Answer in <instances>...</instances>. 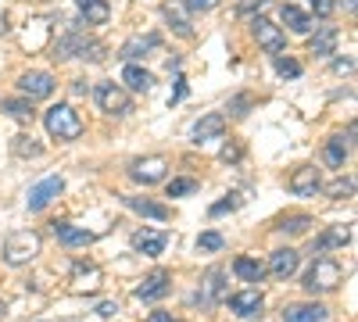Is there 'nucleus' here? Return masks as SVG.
<instances>
[{
	"label": "nucleus",
	"mask_w": 358,
	"mask_h": 322,
	"mask_svg": "<svg viewBox=\"0 0 358 322\" xmlns=\"http://www.w3.org/2000/svg\"><path fill=\"white\" fill-rule=\"evenodd\" d=\"M162 47V36L158 33H147V36H133V40H126L122 43V50H118V57H126V61L133 65L136 57H147L151 50H158Z\"/></svg>",
	"instance_id": "19"
},
{
	"label": "nucleus",
	"mask_w": 358,
	"mask_h": 322,
	"mask_svg": "<svg viewBox=\"0 0 358 322\" xmlns=\"http://www.w3.org/2000/svg\"><path fill=\"white\" fill-rule=\"evenodd\" d=\"M233 272H236V279H244V283H262L265 279V265L258 258H251V254H241L233 261Z\"/></svg>",
	"instance_id": "24"
},
{
	"label": "nucleus",
	"mask_w": 358,
	"mask_h": 322,
	"mask_svg": "<svg viewBox=\"0 0 358 322\" xmlns=\"http://www.w3.org/2000/svg\"><path fill=\"white\" fill-rule=\"evenodd\" d=\"M72 94H76V97H86V79H76V86H72Z\"/></svg>",
	"instance_id": "47"
},
{
	"label": "nucleus",
	"mask_w": 358,
	"mask_h": 322,
	"mask_svg": "<svg viewBox=\"0 0 358 322\" xmlns=\"http://www.w3.org/2000/svg\"><path fill=\"white\" fill-rule=\"evenodd\" d=\"M94 97H97V104H101L104 115H129V111H133L129 94H126L118 82H111V79H104V82L94 86Z\"/></svg>",
	"instance_id": "4"
},
{
	"label": "nucleus",
	"mask_w": 358,
	"mask_h": 322,
	"mask_svg": "<svg viewBox=\"0 0 358 322\" xmlns=\"http://www.w3.org/2000/svg\"><path fill=\"white\" fill-rule=\"evenodd\" d=\"M251 108H255V97H251V94H236V97L229 101V115H236V119H244Z\"/></svg>",
	"instance_id": "38"
},
{
	"label": "nucleus",
	"mask_w": 358,
	"mask_h": 322,
	"mask_svg": "<svg viewBox=\"0 0 358 322\" xmlns=\"http://www.w3.org/2000/svg\"><path fill=\"white\" fill-rule=\"evenodd\" d=\"M312 8H315V15H319V18H326V15H334L337 0H312Z\"/></svg>",
	"instance_id": "42"
},
{
	"label": "nucleus",
	"mask_w": 358,
	"mask_h": 322,
	"mask_svg": "<svg viewBox=\"0 0 358 322\" xmlns=\"http://www.w3.org/2000/svg\"><path fill=\"white\" fill-rule=\"evenodd\" d=\"M0 108H4V111L11 115V119H18V122H33V119H36V108H33V101H25V97H8Z\"/></svg>",
	"instance_id": "28"
},
{
	"label": "nucleus",
	"mask_w": 358,
	"mask_h": 322,
	"mask_svg": "<svg viewBox=\"0 0 358 322\" xmlns=\"http://www.w3.org/2000/svg\"><path fill=\"white\" fill-rule=\"evenodd\" d=\"M351 237H355V229L348 226V222H337V226H326L319 237L312 240V251L315 254H326V251H341V247H348L351 244Z\"/></svg>",
	"instance_id": "11"
},
{
	"label": "nucleus",
	"mask_w": 358,
	"mask_h": 322,
	"mask_svg": "<svg viewBox=\"0 0 358 322\" xmlns=\"http://www.w3.org/2000/svg\"><path fill=\"white\" fill-rule=\"evenodd\" d=\"M79 57H83V61H101V57H104V43H90Z\"/></svg>",
	"instance_id": "41"
},
{
	"label": "nucleus",
	"mask_w": 358,
	"mask_h": 322,
	"mask_svg": "<svg viewBox=\"0 0 358 322\" xmlns=\"http://www.w3.org/2000/svg\"><path fill=\"white\" fill-rule=\"evenodd\" d=\"M219 158H222V161H241V158H244V147H241L236 140H229V143H222Z\"/></svg>",
	"instance_id": "39"
},
{
	"label": "nucleus",
	"mask_w": 358,
	"mask_h": 322,
	"mask_svg": "<svg viewBox=\"0 0 358 322\" xmlns=\"http://www.w3.org/2000/svg\"><path fill=\"white\" fill-rule=\"evenodd\" d=\"M4 312H8V308H4V301H0V315H4Z\"/></svg>",
	"instance_id": "51"
},
{
	"label": "nucleus",
	"mask_w": 358,
	"mask_h": 322,
	"mask_svg": "<svg viewBox=\"0 0 358 322\" xmlns=\"http://www.w3.org/2000/svg\"><path fill=\"white\" fill-rule=\"evenodd\" d=\"M54 237L62 240L65 247H90L97 237L90 229H79V226H72V222H54Z\"/></svg>",
	"instance_id": "21"
},
{
	"label": "nucleus",
	"mask_w": 358,
	"mask_h": 322,
	"mask_svg": "<svg viewBox=\"0 0 358 322\" xmlns=\"http://www.w3.org/2000/svg\"><path fill=\"white\" fill-rule=\"evenodd\" d=\"M90 43H94V40H90V33H86L83 22H79V25H72L69 33L54 43V54H50V57H54V61H69V57H79Z\"/></svg>",
	"instance_id": "7"
},
{
	"label": "nucleus",
	"mask_w": 358,
	"mask_h": 322,
	"mask_svg": "<svg viewBox=\"0 0 358 322\" xmlns=\"http://www.w3.org/2000/svg\"><path fill=\"white\" fill-rule=\"evenodd\" d=\"M8 33V18H0V36H4Z\"/></svg>",
	"instance_id": "49"
},
{
	"label": "nucleus",
	"mask_w": 358,
	"mask_h": 322,
	"mask_svg": "<svg viewBox=\"0 0 358 322\" xmlns=\"http://www.w3.org/2000/svg\"><path fill=\"white\" fill-rule=\"evenodd\" d=\"M241 204H244V197H241V193H226V200L212 204V219H219V215H226V212H236Z\"/></svg>",
	"instance_id": "36"
},
{
	"label": "nucleus",
	"mask_w": 358,
	"mask_h": 322,
	"mask_svg": "<svg viewBox=\"0 0 358 322\" xmlns=\"http://www.w3.org/2000/svg\"><path fill=\"white\" fill-rule=\"evenodd\" d=\"M334 72H337V75H351V72H355V57H337Z\"/></svg>",
	"instance_id": "43"
},
{
	"label": "nucleus",
	"mask_w": 358,
	"mask_h": 322,
	"mask_svg": "<svg viewBox=\"0 0 358 322\" xmlns=\"http://www.w3.org/2000/svg\"><path fill=\"white\" fill-rule=\"evenodd\" d=\"M165 172H169V161L162 154H147V158H136L129 165V180L140 183V186H155L165 180Z\"/></svg>",
	"instance_id": "5"
},
{
	"label": "nucleus",
	"mask_w": 358,
	"mask_h": 322,
	"mask_svg": "<svg viewBox=\"0 0 358 322\" xmlns=\"http://www.w3.org/2000/svg\"><path fill=\"white\" fill-rule=\"evenodd\" d=\"M40 254V233H33V229H18V233H11V237L4 240V261L8 265H29Z\"/></svg>",
	"instance_id": "2"
},
{
	"label": "nucleus",
	"mask_w": 358,
	"mask_h": 322,
	"mask_svg": "<svg viewBox=\"0 0 358 322\" xmlns=\"http://www.w3.org/2000/svg\"><path fill=\"white\" fill-rule=\"evenodd\" d=\"M122 82L129 86L133 94H151V90H155V75L147 72V68H140V65H126Z\"/></svg>",
	"instance_id": "25"
},
{
	"label": "nucleus",
	"mask_w": 358,
	"mask_h": 322,
	"mask_svg": "<svg viewBox=\"0 0 358 322\" xmlns=\"http://www.w3.org/2000/svg\"><path fill=\"white\" fill-rule=\"evenodd\" d=\"M76 8H79L86 25H104L111 18V4H108V0H76Z\"/></svg>",
	"instance_id": "22"
},
{
	"label": "nucleus",
	"mask_w": 358,
	"mask_h": 322,
	"mask_svg": "<svg viewBox=\"0 0 358 322\" xmlns=\"http://www.w3.org/2000/svg\"><path fill=\"white\" fill-rule=\"evenodd\" d=\"M165 247H169V237L158 229H136L133 233V251L143 254V258H158Z\"/></svg>",
	"instance_id": "16"
},
{
	"label": "nucleus",
	"mask_w": 358,
	"mask_h": 322,
	"mask_svg": "<svg viewBox=\"0 0 358 322\" xmlns=\"http://www.w3.org/2000/svg\"><path fill=\"white\" fill-rule=\"evenodd\" d=\"M344 8H348V11H355V0H344Z\"/></svg>",
	"instance_id": "50"
},
{
	"label": "nucleus",
	"mask_w": 358,
	"mask_h": 322,
	"mask_svg": "<svg viewBox=\"0 0 358 322\" xmlns=\"http://www.w3.org/2000/svg\"><path fill=\"white\" fill-rule=\"evenodd\" d=\"M183 97H187V79H183V75H176V94H172V101H169V104H179Z\"/></svg>",
	"instance_id": "44"
},
{
	"label": "nucleus",
	"mask_w": 358,
	"mask_h": 322,
	"mask_svg": "<svg viewBox=\"0 0 358 322\" xmlns=\"http://www.w3.org/2000/svg\"><path fill=\"white\" fill-rule=\"evenodd\" d=\"M43 126H47V133L54 136V140H79L83 136V119H79V111L72 108V104H54V108H47V115H43Z\"/></svg>",
	"instance_id": "1"
},
{
	"label": "nucleus",
	"mask_w": 358,
	"mask_h": 322,
	"mask_svg": "<svg viewBox=\"0 0 358 322\" xmlns=\"http://www.w3.org/2000/svg\"><path fill=\"white\" fill-rule=\"evenodd\" d=\"M226 301H229V312L236 319H255L262 312V305H265L262 290H236V294H229Z\"/></svg>",
	"instance_id": "13"
},
{
	"label": "nucleus",
	"mask_w": 358,
	"mask_h": 322,
	"mask_svg": "<svg viewBox=\"0 0 358 322\" xmlns=\"http://www.w3.org/2000/svg\"><path fill=\"white\" fill-rule=\"evenodd\" d=\"M337 40H341L337 25H319L308 47H312V54H315V57H326V54H334V50H337Z\"/></svg>",
	"instance_id": "23"
},
{
	"label": "nucleus",
	"mask_w": 358,
	"mask_h": 322,
	"mask_svg": "<svg viewBox=\"0 0 358 322\" xmlns=\"http://www.w3.org/2000/svg\"><path fill=\"white\" fill-rule=\"evenodd\" d=\"M62 190H65V180H62V175H47L43 183H36L33 190H29L25 208H29V212H43L54 197H62Z\"/></svg>",
	"instance_id": "10"
},
{
	"label": "nucleus",
	"mask_w": 358,
	"mask_h": 322,
	"mask_svg": "<svg viewBox=\"0 0 358 322\" xmlns=\"http://www.w3.org/2000/svg\"><path fill=\"white\" fill-rule=\"evenodd\" d=\"M172 290V272H165V269H155L151 276H147L136 290H133V298L136 301H162L165 294Z\"/></svg>",
	"instance_id": "12"
},
{
	"label": "nucleus",
	"mask_w": 358,
	"mask_h": 322,
	"mask_svg": "<svg viewBox=\"0 0 358 322\" xmlns=\"http://www.w3.org/2000/svg\"><path fill=\"white\" fill-rule=\"evenodd\" d=\"M115 312H118V305H115V301H101V305H97V315H101V319H111Z\"/></svg>",
	"instance_id": "45"
},
{
	"label": "nucleus",
	"mask_w": 358,
	"mask_h": 322,
	"mask_svg": "<svg viewBox=\"0 0 358 322\" xmlns=\"http://www.w3.org/2000/svg\"><path fill=\"white\" fill-rule=\"evenodd\" d=\"M15 154H22V158H40L43 147H40V143H33V136H15Z\"/></svg>",
	"instance_id": "34"
},
{
	"label": "nucleus",
	"mask_w": 358,
	"mask_h": 322,
	"mask_svg": "<svg viewBox=\"0 0 358 322\" xmlns=\"http://www.w3.org/2000/svg\"><path fill=\"white\" fill-rule=\"evenodd\" d=\"M251 33H255L258 47H265L273 57L287 47V33H283V29H280L276 22H268V18H255V22H251Z\"/></svg>",
	"instance_id": "9"
},
{
	"label": "nucleus",
	"mask_w": 358,
	"mask_h": 322,
	"mask_svg": "<svg viewBox=\"0 0 358 322\" xmlns=\"http://www.w3.org/2000/svg\"><path fill=\"white\" fill-rule=\"evenodd\" d=\"M276 72H280L283 79H297V75H301V61H294V57L276 54Z\"/></svg>",
	"instance_id": "35"
},
{
	"label": "nucleus",
	"mask_w": 358,
	"mask_h": 322,
	"mask_svg": "<svg viewBox=\"0 0 358 322\" xmlns=\"http://www.w3.org/2000/svg\"><path fill=\"white\" fill-rule=\"evenodd\" d=\"M287 186H290L294 197H315V193L322 190V175H319L315 165H297V168L290 172Z\"/></svg>",
	"instance_id": "8"
},
{
	"label": "nucleus",
	"mask_w": 358,
	"mask_h": 322,
	"mask_svg": "<svg viewBox=\"0 0 358 322\" xmlns=\"http://www.w3.org/2000/svg\"><path fill=\"white\" fill-rule=\"evenodd\" d=\"M348 154H351V147L344 143V136H330V140H326V147H322V161L330 165V168H344Z\"/></svg>",
	"instance_id": "27"
},
{
	"label": "nucleus",
	"mask_w": 358,
	"mask_h": 322,
	"mask_svg": "<svg viewBox=\"0 0 358 322\" xmlns=\"http://www.w3.org/2000/svg\"><path fill=\"white\" fill-rule=\"evenodd\" d=\"M122 204H126L129 212H136V215H143V219H155V222H169V219H172L169 204H158V200H151V197H122Z\"/></svg>",
	"instance_id": "17"
},
{
	"label": "nucleus",
	"mask_w": 358,
	"mask_h": 322,
	"mask_svg": "<svg viewBox=\"0 0 358 322\" xmlns=\"http://www.w3.org/2000/svg\"><path fill=\"white\" fill-rule=\"evenodd\" d=\"M222 247H226V240H222V233H215V229H208V233H201V237H197V251L215 254V251H222Z\"/></svg>",
	"instance_id": "33"
},
{
	"label": "nucleus",
	"mask_w": 358,
	"mask_h": 322,
	"mask_svg": "<svg viewBox=\"0 0 358 322\" xmlns=\"http://www.w3.org/2000/svg\"><path fill=\"white\" fill-rule=\"evenodd\" d=\"M229 298V290H226V269L222 265H212L204 272V279H201V301H208V305H215V301H226Z\"/></svg>",
	"instance_id": "14"
},
{
	"label": "nucleus",
	"mask_w": 358,
	"mask_h": 322,
	"mask_svg": "<svg viewBox=\"0 0 358 322\" xmlns=\"http://www.w3.org/2000/svg\"><path fill=\"white\" fill-rule=\"evenodd\" d=\"M322 190H326L330 200H348V197H355V175H337V180L330 186H322Z\"/></svg>",
	"instance_id": "30"
},
{
	"label": "nucleus",
	"mask_w": 358,
	"mask_h": 322,
	"mask_svg": "<svg viewBox=\"0 0 358 322\" xmlns=\"http://www.w3.org/2000/svg\"><path fill=\"white\" fill-rule=\"evenodd\" d=\"M283 322H326V305H319V301L287 305L283 308Z\"/></svg>",
	"instance_id": "20"
},
{
	"label": "nucleus",
	"mask_w": 358,
	"mask_h": 322,
	"mask_svg": "<svg viewBox=\"0 0 358 322\" xmlns=\"http://www.w3.org/2000/svg\"><path fill=\"white\" fill-rule=\"evenodd\" d=\"M54 86H57V79L50 72H22L18 75V90L25 101H47L54 94Z\"/></svg>",
	"instance_id": "6"
},
{
	"label": "nucleus",
	"mask_w": 358,
	"mask_h": 322,
	"mask_svg": "<svg viewBox=\"0 0 358 322\" xmlns=\"http://www.w3.org/2000/svg\"><path fill=\"white\" fill-rule=\"evenodd\" d=\"M341 265L334 258H326V254H319L315 258V265L305 272V290L308 294H326V290H337V283H341Z\"/></svg>",
	"instance_id": "3"
},
{
	"label": "nucleus",
	"mask_w": 358,
	"mask_h": 322,
	"mask_svg": "<svg viewBox=\"0 0 358 322\" xmlns=\"http://www.w3.org/2000/svg\"><path fill=\"white\" fill-rule=\"evenodd\" d=\"M194 190H197V180H169V186H165L169 197H187Z\"/></svg>",
	"instance_id": "37"
},
{
	"label": "nucleus",
	"mask_w": 358,
	"mask_h": 322,
	"mask_svg": "<svg viewBox=\"0 0 358 322\" xmlns=\"http://www.w3.org/2000/svg\"><path fill=\"white\" fill-rule=\"evenodd\" d=\"M283 22L290 25V33H301V36H308L315 29V18L301 8H294V4H283Z\"/></svg>",
	"instance_id": "26"
},
{
	"label": "nucleus",
	"mask_w": 358,
	"mask_h": 322,
	"mask_svg": "<svg viewBox=\"0 0 358 322\" xmlns=\"http://www.w3.org/2000/svg\"><path fill=\"white\" fill-rule=\"evenodd\" d=\"M72 279H76L79 290H94V286H101V269L97 265H76Z\"/></svg>",
	"instance_id": "31"
},
{
	"label": "nucleus",
	"mask_w": 358,
	"mask_h": 322,
	"mask_svg": "<svg viewBox=\"0 0 358 322\" xmlns=\"http://www.w3.org/2000/svg\"><path fill=\"white\" fill-rule=\"evenodd\" d=\"M308 226H312V215L294 212V215H283V219L276 222V233H290V237H297V233H305Z\"/></svg>",
	"instance_id": "29"
},
{
	"label": "nucleus",
	"mask_w": 358,
	"mask_h": 322,
	"mask_svg": "<svg viewBox=\"0 0 358 322\" xmlns=\"http://www.w3.org/2000/svg\"><path fill=\"white\" fill-rule=\"evenodd\" d=\"M226 133V115L222 111H208L197 119L194 126V143H208V140H219Z\"/></svg>",
	"instance_id": "18"
},
{
	"label": "nucleus",
	"mask_w": 358,
	"mask_h": 322,
	"mask_svg": "<svg viewBox=\"0 0 358 322\" xmlns=\"http://www.w3.org/2000/svg\"><path fill=\"white\" fill-rule=\"evenodd\" d=\"M165 18H169V25H172L176 33L183 36V40H190V36H194V25H190V18H187L183 11H179V8H172V4H169V8H165Z\"/></svg>",
	"instance_id": "32"
},
{
	"label": "nucleus",
	"mask_w": 358,
	"mask_h": 322,
	"mask_svg": "<svg viewBox=\"0 0 358 322\" xmlns=\"http://www.w3.org/2000/svg\"><path fill=\"white\" fill-rule=\"evenodd\" d=\"M268 4V0H258V8H265ZM255 8V0H244V4H241V11H251Z\"/></svg>",
	"instance_id": "48"
},
{
	"label": "nucleus",
	"mask_w": 358,
	"mask_h": 322,
	"mask_svg": "<svg viewBox=\"0 0 358 322\" xmlns=\"http://www.w3.org/2000/svg\"><path fill=\"white\" fill-rule=\"evenodd\" d=\"M183 8H190V11H215L219 0H183Z\"/></svg>",
	"instance_id": "40"
},
{
	"label": "nucleus",
	"mask_w": 358,
	"mask_h": 322,
	"mask_svg": "<svg viewBox=\"0 0 358 322\" xmlns=\"http://www.w3.org/2000/svg\"><path fill=\"white\" fill-rule=\"evenodd\" d=\"M297 265H301V254H297L294 247H280V251L268 254L265 272H273L276 279H290V276L297 272Z\"/></svg>",
	"instance_id": "15"
},
{
	"label": "nucleus",
	"mask_w": 358,
	"mask_h": 322,
	"mask_svg": "<svg viewBox=\"0 0 358 322\" xmlns=\"http://www.w3.org/2000/svg\"><path fill=\"white\" fill-rule=\"evenodd\" d=\"M147 322H176V319H172V312H151Z\"/></svg>",
	"instance_id": "46"
}]
</instances>
